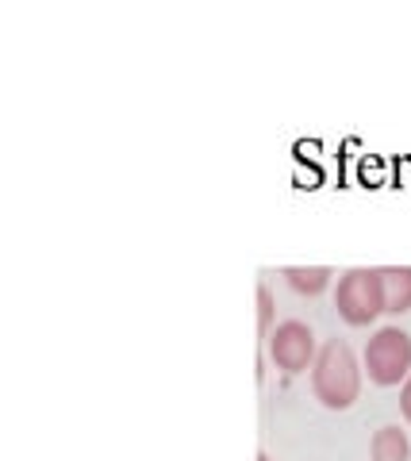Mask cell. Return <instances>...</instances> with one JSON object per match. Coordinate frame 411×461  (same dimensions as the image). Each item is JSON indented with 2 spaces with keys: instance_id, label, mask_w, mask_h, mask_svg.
<instances>
[{
  "instance_id": "1",
  "label": "cell",
  "mask_w": 411,
  "mask_h": 461,
  "mask_svg": "<svg viewBox=\"0 0 411 461\" xmlns=\"http://www.w3.org/2000/svg\"><path fill=\"white\" fill-rule=\"evenodd\" d=\"M311 393L323 408L331 411H346L362 393V366L346 342L331 339L323 350L316 354V366H311Z\"/></svg>"
},
{
  "instance_id": "5",
  "label": "cell",
  "mask_w": 411,
  "mask_h": 461,
  "mask_svg": "<svg viewBox=\"0 0 411 461\" xmlns=\"http://www.w3.org/2000/svg\"><path fill=\"white\" fill-rule=\"evenodd\" d=\"M380 285H385V312L392 315L411 312V266L380 269Z\"/></svg>"
},
{
  "instance_id": "7",
  "label": "cell",
  "mask_w": 411,
  "mask_h": 461,
  "mask_svg": "<svg viewBox=\"0 0 411 461\" xmlns=\"http://www.w3.org/2000/svg\"><path fill=\"white\" fill-rule=\"evenodd\" d=\"M331 277L335 273L327 266H292V269H285L289 288L292 293H300V296H319L323 288L331 285Z\"/></svg>"
},
{
  "instance_id": "4",
  "label": "cell",
  "mask_w": 411,
  "mask_h": 461,
  "mask_svg": "<svg viewBox=\"0 0 411 461\" xmlns=\"http://www.w3.org/2000/svg\"><path fill=\"white\" fill-rule=\"evenodd\" d=\"M269 357L285 373H304L308 366H316V335H311V327L300 320L277 323L273 335H269Z\"/></svg>"
},
{
  "instance_id": "10",
  "label": "cell",
  "mask_w": 411,
  "mask_h": 461,
  "mask_svg": "<svg viewBox=\"0 0 411 461\" xmlns=\"http://www.w3.org/2000/svg\"><path fill=\"white\" fill-rule=\"evenodd\" d=\"M258 461H269V457H265V454H258Z\"/></svg>"
},
{
  "instance_id": "3",
  "label": "cell",
  "mask_w": 411,
  "mask_h": 461,
  "mask_svg": "<svg viewBox=\"0 0 411 461\" xmlns=\"http://www.w3.org/2000/svg\"><path fill=\"white\" fill-rule=\"evenodd\" d=\"M365 373L373 384H400L411 377V335L400 327H380L365 342Z\"/></svg>"
},
{
  "instance_id": "6",
  "label": "cell",
  "mask_w": 411,
  "mask_h": 461,
  "mask_svg": "<svg viewBox=\"0 0 411 461\" xmlns=\"http://www.w3.org/2000/svg\"><path fill=\"white\" fill-rule=\"evenodd\" d=\"M370 457L373 461H407L411 457V442L400 427H380L373 442H370Z\"/></svg>"
},
{
  "instance_id": "9",
  "label": "cell",
  "mask_w": 411,
  "mask_h": 461,
  "mask_svg": "<svg viewBox=\"0 0 411 461\" xmlns=\"http://www.w3.org/2000/svg\"><path fill=\"white\" fill-rule=\"evenodd\" d=\"M400 411H404V420L411 423V377L404 381V393H400Z\"/></svg>"
},
{
  "instance_id": "2",
  "label": "cell",
  "mask_w": 411,
  "mask_h": 461,
  "mask_svg": "<svg viewBox=\"0 0 411 461\" xmlns=\"http://www.w3.org/2000/svg\"><path fill=\"white\" fill-rule=\"evenodd\" d=\"M335 308L350 327H365L385 312V285L380 269H350L335 288Z\"/></svg>"
},
{
  "instance_id": "8",
  "label": "cell",
  "mask_w": 411,
  "mask_h": 461,
  "mask_svg": "<svg viewBox=\"0 0 411 461\" xmlns=\"http://www.w3.org/2000/svg\"><path fill=\"white\" fill-rule=\"evenodd\" d=\"M258 335L262 339L273 335V293L265 285L258 288Z\"/></svg>"
}]
</instances>
